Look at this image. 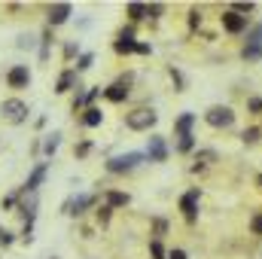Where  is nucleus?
<instances>
[{
	"label": "nucleus",
	"instance_id": "473e14b6",
	"mask_svg": "<svg viewBox=\"0 0 262 259\" xmlns=\"http://www.w3.org/2000/svg\"><path fill=\"white\" fill-rule=\"evenodd\" d=\"M232 12H253V3H235Z\"/></svg>",
	"mask_w": 262,
	"mask_h": 259
},
{
	"label": "nucleus",
	"instance_id": "2f4dec72",
	"mask_svg": "<svg viewBox=\"0 0 262 259\" xmlns=\"http://www.w3.org/2000/svg\"><path fill=\"white\" fill-rule=\"evenodd\" d=\"M149 250H152V256H156V259H165V250H162V244H159V241H152V244H149Z\"/></svg>",
	"mask_w": 262,
	"mask_h": 259
},
{
	"label": "nucleus",
	"instance_id": "39448f33",
	"mask_svg": "<svg viewBox=\"0 0 262 259\" xmlns=\"http://www.w3.org/2000/svg\"><path fill=\"white\" fill-rule=\"evenodd\" d=\"M89 204H95V195H73V198H67L64 204H61V213H67V217H79Z\"/></svg>",
	"mask_w": 262,
	"mask_h": 259
},
{
	"label": "nucleus",
	"instance_id": "dca6fc26",
	"mask_svg": "<svg viewBox=\"0 0 262 259\" xmlns=\"http://www.w3.org/2000/svg\"><path fill=\"white\" fill-rule=\"evenodd\" d=\"M101 122H104V113H101L98 107H89V110L82 113V125H85V128H98Z\"/></svg>",
	"mask_w": 262,
	"mask_h": 259
},
{
	"label": "nucleus",
	"instance_id": "c756f323",
	"mask_svg": "<svg viewBox=\"0 0 262 259\" xmlns=\"http://www.w3.org/2000/svg\"><path fill=\"white\" fill-rule=\"evenodd\" d=\"M18 198H21V195H6V198L0 201V207H3V210H9V207H15V204H18Z\"/></svg>",
	"mask_w": 262,
	"mask_h": 259
},
{
	"label": "nucleus",
	"instance_id": "cd10ccee",
	"mask_svg": "<svg viewBox=\"0 0 262 259\" xmlns=\"http://www.w3.org/2000/svg\"><path fill=\"white\" fill-rule=\"evenodd\" d=\"M12 241H15V235H12L9 229H0V247H9Z\"/></svg>",
	"mask_w": 262,
	"mask_h": 259
},
{
	"label": "nucleus",
	"instance_id": "1a4fd4ad",
	"mask_svg": "<svg viewBox=\"0 0 262 259\" xmlns=\"http://www.w3.org/2000/svg\"><path fill=\"white\" fill-rule=\"evenodd\" d=\"M21 201H18V213H21V217H25V223H28V220H34V213H37V192H25V189H21Z\"/></svg>",
	"mask_w": 262,
	"mask_h": 259
},
{
	"label": "nucleus",
	"instance_id": "ea45409f",
	"mask_svg": "<svg viewBox=\"0 0 262 259\" xmlns=\"http://www.w3.org/2000/svg\"><path fill=\"white\" fill-rule=\"evenodd\" d=\"M52 259H55V256H52Z\"/></svg>",
	"mask_w": 262,
	"mask_h": 259
},
{
	"label": "nucleus",
	"instance_id": "a211bd4d",
	"mask_svg": "<svg viewBox=\"0 0 262 259\" xmlns=\"http://www.w3.org/2000/svg\"><path fill=\"white\" fill-rule=\"evenodd\" d=\"M61 146V131H52V134H46V140H43V153L46 156H55V149Z\"/></svg>",
	"mask_w": 262,
	"mask_h": 259
},
{
	"label": "nucleus",
	"instance_id": "72a5a7b5",
	"mask_svg": "<svg viewBox=\"0 0 262 259\" xmlns=\"http://www.w3.org/2000/svg\"><path fill=\"white\" fill-rule=\"evenodd\" d=\"M64 55H67V58H73V55H76V43H67V46H64Z\"/></svg>",
	"mask_w": 262,
	"mask_h": 259
},
{
	"label": "nucleus",
	"instance_id": "c85d7f7f",
	"mask_svg": "<svg viewBox=\"0 0 262 259\" xmlns=\"http://www.w3.org/2000/svg\"><path fill=\"white\" fill-rule=\"evenodd\" d=\"M73 153H76V159H82V156H89V153H92V143H89V140H82Z\"/></svg>",
	"mask_w": 262,
	"mask_h": 259
},
{
	"label": "nucleus",
	"instance_id": "ddd939ff",
	"mask_svg": "<svg viewBox=\"0 0 262 259\" xmlns=\"http://www.w3.org/2000/svg\"><path fill=\"white\" fill-rule=\"evenodd\" d=\"M116 52H119V55H131V52H137V43H134L131 31H122V34H119V40H116Z\"/></svg>",
	"mask_w": 262,
	"mask_h": 259
},
{
	"label": "nucleus",
	"instance_id": "b1692460",
	"mask_svg": "<svg viewBox=\"0 0 262 259\" xmlns=\"http://www.w3.org/2000/svg\"><path fill=\"white\" fill-rule=\"evenodd\" d=\"M21 241H25V244H31V241H34V220H28V223H25V229H21Z\"/></svg>",
	"mask_w": 262,
	"mask_h": 259
},
{
	"label": "nucleus",
	"instance_id": "f704fd0d",
	"mask_svg": "<svg viewBox=\"0 0 262 259\" xmlns=\"http://www.w3.org/2000/svg\"><path fill=\"white\" fill-rule=\"evenodd\" d=\"M250 110H253V113L262 110V98H250Z\"/></svg>",
	"mask_w": 262,
	"mask_h": 259
},
{
	"label": "nucleus",
	"instance_id": "f257e3e1",
	"mask_svg": "<svg viewBox=\"0 0 262 259\" xmlns=\"http://www.w3.org/2000/svg\"><path fill=\"white\" fill-rule=\"evenodd\" d=\"M28 104L25 101H18V98H6L3 104H0V116L9 122V125H21L25 119H28Z\"/></svg>",
	"mask_w": 262,
	"mask_h": 259
},
{
	"label": "nucleus",
	"instance_id": "6e6552de",
	"mask_svg": "<svg viewBox=\"0 0 262 259\" xmlns=\"http://www.w3.org/2000/svg\"><path fill=\"white\" fill-rule=\"evenodd\" d=\"M128 82H131V76L119 79V82H113L110 89H104V98H107V101H113V104H122V101L128 98Z\"/></svg>",
	"mask_w": 262,
	"mask_h": 259
},
{
	"label": "nucleus",
	"instance_id": "4be33fe9",
	"mask_svg": "<svg viewBox=\"0 0 262 259\" xmlns=\"http://www.w3.org/2000/svg\"><path fill=\"white\" fill-rule=\"evenodd\" d=\"M244 58H247V61H259L262 58V46H244Z\"/></svg>",
	"mask_w": 262,
	"mask_h": 259
},
{
	"label": "nucleus",
	"instance_id": "a878e982",
	"mask_svg": "<svg viewBox=\"0 0 262 259\" xmlns=\"http://www.w3.org/2000/svg\"><path fill=\"white\" fill-rule=\"evenodd\" d=\"M213 159H216V153H213V149H204V153H198V165H210ZM198 165H195V168H198Z\"/></svg>",
	"mask_w": 262,
	"mask_h": 259
},
{
	"label": "nucleus",
	"instance_id": "7c9ffc66",
	"mask_svg": "<svg viewBox=\"0 0 262 259\" xmlns=\"http://www.w3.org/2000/svg\"><path fill=\"white\" fill-rule=\"evenodd\" d=\"M110 210H113V207H107V204H104V207H98V220H101L104 226L110 223Z\"/></svg>",
	"mask_w": 262,
	"mask_h": 259
},
{
	"label": "nucleus",
	"instance_id": "aec40b11",
	"mask_svg": "<svg viewBox=\"0 0 262 259\" xmlns=\"http://www.w3.org/2000/svg\"><path fill=\"white\" fill-rule=\"evenodd\" d=\"M125 12H128L134 21H140V18H146V15H149V6H146V3H128V6H125Z\"/></svg>",
	"mask_w": 262,
	"mask_h": 259
},
{
	"label": "nucleus",
	"instance_id": "f8f14e48",
	"mask_svg": "<svg viewBox=\"0 0 262 259\" xmlns=\"http://www.w3.org/2000/svg\"><path fill=\"white\" fill-rule=\"evenodd\" d=\"M195 207H198V189H189V192L180 198V210L186 213V220H189V223L195 220Z\"/></svg>",
	"mask_w": 262,
	"mask_h": 259
},
{
	"label": "nucleus",
	"instance_id": "393cba45",
	"mask_svg": "<svg viewBox=\"0 0 262 259\" xmlns=\"http://www.w3.org/2000/svg\"><path fill=\"white\" fill-rule=\"evenodd\" d=\"M92 61H95V55H92V52L79 55V64H76V73H79V70H89V67H92Z\"/></svg>",
	"mask_w": 262,
	"mask_h": 259
},
{
	"label": "nucleus",
	"instance_id": "4c0bfd02",
	"mask_svg": "<svg viewBox=\"0 0 262 259\" xmlns=\"http://www.w3.org/2000/svg\"><path fill=\"white\" fill-rule=\"evenodd\" d=\"M253 232L262 235V217H253Z\"/></svg>",
	"mask_w": 262,
	"mask_h": 259
},
{
	"label": "nucleus",
	"instance_id": "0eeeda50",
	"mask_svg": "<svg viewBox=\"0 0 262 259\" xmlns=\"http://www.w3.org/2000/svg\"><path fill=\"white\" fill-rule=\"evenodd\" d=\"M70 12H73L70 3H52V6L46 9V18H49L52 28H58V25H64L67 18H70Z\"/></svg>",
	"mask_w": 262,
	"mask_h": 259
},
{
	"label": "nucleus",
	"instance_id": "f03ea898",
	"mask_svg": "<svg viewBox=\"0 0 262 259\" xmlns=\"http://www.w3.org/2000/svg\"><path fill=\"white\" fill-rule=\"evenodd\" d=\"M156 122H159V113H156V110H149V107L131 110L128 116H125V125H128L131 131H149Z\"/></svg>",
	"mask_w": 262,
	"mask_h": 259
},
{
	"label": "nucleus",
	"instance_id": "f3484780",
	"mask_svg": "<svg viewBox=\"0 0 262 259\" xmlns=\"http://www.w3.org/2000/svg\"><path fill=\"white\" fill-rule=\"evenodd\" d=\"M128 201H131L128 192H119V189H110L107 192V207H125Z\"/></svg>",
	"mask_w": 262,
	"mask_h": 259
},
{
	"label": "nucleus",
	"instance_id": "bb28decb",
	"mask_svg": "<svg viewBox=\"0 0 262 259\" xmlns=\"http://www.w3.org/2000/svg\"><path fill=\"white\" fill-rule=\"evenodd\" d=\"M241 140H244V143H256V140H259V128H247L241 134Z\"/></svg>",
	"mask_w": 262,
	"mask_h": 259
},
{
	"label": "nucleus",
	"instance_id": "e433bc0d",
	"mask_svg": "<svg viewBox=\"0 0 262 259\" xmlns=\"http://www.w3.org/2000/svg\"><path fill=\"white\" fill-rule=\"evenodd\" d=\"M168 259H186V250H171Z\"/></svg>",
	"mask_w": 262,
	"mask_h": 259
},
{
	"label": "nucleus",
	"instance_id": "5701e85b",
	"mask_svg": "<svg viewBox=\"0 0 262 259\" xmlns=\"http://www.w3.org/2000/svg\"><path fill=\"white\" fill-rule=\"evenodd\" d=\"M192 146H195V137H192V134H183V137H180V143H177V149H180V153H189Z\"/></svg>",
	"mask_w": 262,
	"mask_h": 259
},
{
	"label": "nucleus",
	"instance_id": "423d86ee",
	"mask_svg": "<svg viewBox=\"0 0 262 259\" xmlns=\"http://www.w3.org/2000/svg\"><path fill=\"white\" fill-rule=\"evenodd\" d=\"M6 82H9V89H28V82H31L28 64H12L6 73Z\"/></svg>",
	"mask_w": 262,
	"mask_h": 259
},
{
	"label": "nucleus",
	"instance_id": "9d476101",
	"mask_svg": "<svg viewBox=\"0 0 262 259\" xmlns=\"http://www.w3.org/2000/svg\"><path fill=\"white\" fill-rule=\"evenodd\" d=\"M223 28H226V31H229V34H241V31H244V28H247V18H244V15H238V12H232V9H229V12H223Z\"/></svg>",
	"mask_w": 262,
	"mask_h": 259
},
{
	"label": "nucleus",
	"instance_id": "9b49d317",
	"mask_svg": "<svg viewBox=\"0 0 262 259\" xmlns=\"http://www.w3.org/2000/svg\"><path fill=\"white\" fill-rule=\"evenodd\" d=\"M146 156L152 159V162H165L168 159V146H165V137H149V149H146Z\"/></svg>",
	"mask_w": 262,
	"mask_h": 259
},
{
	"label": "nucleus",
	"instance_id": "4468645a",
	"mask_svg": "<svg viewBox=\"0 0 262 259\" xmlns=\"http://www.w3.org/2000/svg\"><path fill=\"white\" fill-rule=\"evenodd\" d=\"M43 177H46V162H40V165L34 168V174H31L28 183H25V192H37V186L43 183Z\"/></svg>",
	"mask_w": 262,
	"mask_h": 259
},
{
	"label": "nucleus",
	"instance_id": "6ab92c4d",
	"mask_svg": "<svg viewBox=\"0 0 262 259\" xmlns=\"http://www.w3.org/2000/svg\"><path fill=\"white\" fill-rule=\"evenodd\" d=\"M192 122H195V113H183L177 122H174V131L183 137V134H189V128H192Z\"/></svg>",
	"mask_w": 262,
	"mask_h": 259
},
{
	"label": "nucleus",
	"instance_id": "2eb2a0df",
	"mask_svg": "<svg viewBox=\"0 0 262 259\" xmlns=\"http://www.w3.org/2000/svg\"><path fill=\"white\" fill-rule=\"evenodd\" d=\"M73 85H76V70H64V73L58 76V82H55V92L64 95V92H70Z\"/></svg>",
	"mask_w": 262,
	"mask_h": 259
},
{
	"label": "nucleus",
	"instance_id": "58836bf2",
	"mask_svg": "<svg viewBox=\"0 0 262 259\" xmlns=\"http://www.w3.org/2000/svg\"><path fill=\"white\" fill-rule=\"evenodd\" d=\"M259 186H262V174H259Z\"/></svg>",
	"mask_w": 262,
	"mask_h": 259
},
{
	"label": "nucleus",
	"instance_id": "c9c22d12",
	"mask_svg": "<svg viewBox=\"0 0 262 259\" xmlns=\"http://www.w3.org/2000/svg\"><path fill=\"white\" fill-rule=\"evenodd\" d=\"M137 52H140V55H149L152 49H149V43H137Z\"/></svg>",
	"mask_w": 262,
	"mask_h": 259
},
{
	"label": "nucleus",
	"instance_id": "20e7f679",
	"mask_svg": "<svg viewBox=\"0 0 262 259\" xmlns=\"http://www.w3.org/2000/svg\"><path fill=\"white\" fill-rule=\"evenodd\" d=\"M140 162H143V153H125V156H113V159L107 162V171H110V174H125V171H134Z\"/></svg>",
	"mask_w": 262,
	"mask_h": 259
},
{
	"label": "nucleus",
	"instance_id": "412c9836",
	"mask_svg": "<svg viewBox=\"0 0 262 259\" xmlns=\"http://www.w3.org/2000/svg\"><path fill=\"white\" fill-rule=\"evenodd\" d=\"M247 46H262V25H256V28L247 34Z\"/></svg>",
	"mask_w": 262,
	"mask_h": 259
},
{
	"label": "nucleus",
	"instance_id": "7ed1b4c3",
	"mask_svg": "<svg viewBox=\"0 0 262 259\" xmlns=\"http://www.w3.org/2000/svg\"><path fill=\"white\" fill-rule=\"evenodd\" d=\"M204 122L210 125V128H232V122H235V113H232V107H210L207 113H204Z\"/></svg>",
	"mask_w": 262,
	"mask_h": 259
}]
</instances>
